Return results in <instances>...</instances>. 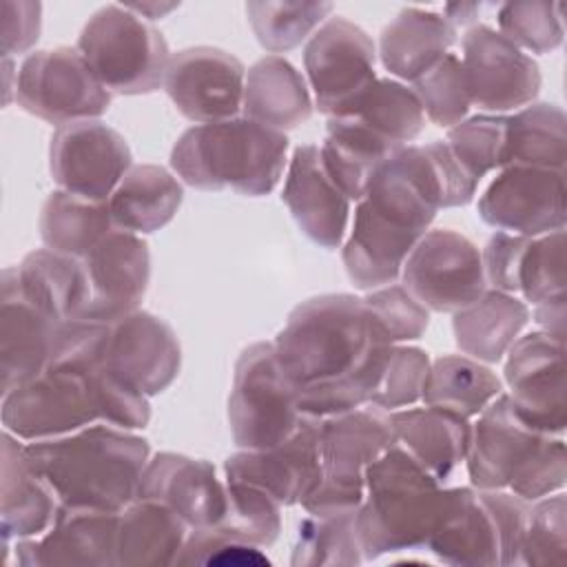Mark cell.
Returning <instances> with one entry per match:
<instances>
[{
    "instance_id": "1",
    "label": "cell",
    "mask_w": 567,
    "mask_h": 567,
    "mask_svg": "<svg viewBox=\"0 0 567 567\" xmlns=\"http://www.w3.org/2000/svg\"><path fill=\"white\" fill-rule=\"evenodd\" d=\"M272 346L299 410L317 419L368 405L392 348L363 299L346 292L301 301Z\"/></svg>"
},
{
    "instance_id": "2",
    "label": "cell",
    "mask_w": 567,
    "mask_h": 567,
    "mask_svg": "<svg viewBox=\"0 0 567 567\" xmlns=\"http://www.w3.org/2000/svg\"><path fill=\"white\" fill-rule=\"evenodd\" d=\"M24 458L62 507L122 512L137 498L151 447L131 430L93 423L66 436L24 443Z\"/></svg>"
},
{
    "instance_id": "3",
    "label": "cell",
    "mask_w": 567,
    "mask_h": 567,
    "mask_svg": "<svg viewBox=\"0 0 567 567\" xmlns=\"http://www.w3.org/2000/svg\"><path fill=\"white\" fill-rule=\"evenodd\" d=\"M288 137L248 117L186 128L171 151L177 177L197 190L268 195L286 168Z\"/></svg>"
},
{
    "instance_id": "4",
    "label": "cell",
    "mask_w": 567,
    "mask_h": 567,
    "mask_svg": "<svg viewBox=\"0 0 567 567\" xmlns=\"http://www.w3.org/2000/svg\"><path fill=\"white\" fill-rule=\"evenodd\" d=\"M445 487L403 447L390 445L365 467V496L357 509L363 556L419 551L439 520Z\"/></svg>"
},
{
    "instance_id": "5",
    "label": "cell",
    "mask_w": 567,
    "mask_h": 567,
    "mask_svg": "<svg viewBox=\"0 0 567 567\" xmlns=\"http://www.w3.org/2000/svg\"><path fill=\"white\" fill-rule=\"evenodd\" d=\"M527 509L529 503L514 492L447 487L425 549L458 567L520 565Z\"/></svg>"
},
{
    "instance_id": "6",
    "label": "cell",
    "mask_w": 567,
    "mask_h": 567,
    "mask_svg": "<svg viewBox=\"0 0 567 567\" xmlns=\"http://www.w3.org/2000/svg\"><path fill=\"white\" fill-rule=\"evenodd\" d=\"M75 49L111 95H146L164 86L168 44L153 24L124 4L97 9Z\"/></svg>"
},
{
    "instance_id": "7",
    "label": "cell",
    "mask_w": 567,
    "mask_h": 567,
    "mask_svg": "<svg viewBox=\"0 0 567 567\" xmlns=\"http://www.w3.org/2000/svg\"><path fill=\"white\" fill-rule=\"evenodd\" d=\"M390 445H394L390 412L372 403L321 419V481L301 503L306 514L359 509L365 496V467Z\"/></svg>"
},
{
    "instance_id": "8",
    "label": "cell",
    "mask_w": 567,
    "mask_h": 567,
    "mask_svg": "<svg viewBox=\"0 0 567 567\" xmlns=\"http://www.w3.org/2000/svg\"><path fill=\"white\" fill-rule=\"evenodd\" d=\"M306 414L275 354V346H248L233 374L228 394V425L239 450H266L286 441Z\"/></svg>"
},
{
    "instance_id": "9",
    "label": "cell",
    "mask_w": 567,
    "mask_h": 567,
    "mask_svg": "<svg viewBox=\"0 0 567 567\" xmlns=\"http://www.w3.org/2000/svg\"><path fill=\"white\" fill-rule=\"evenodd\" d=\"M111 97L80 51L71 47L35 51L16 73V102L55 126L97 120L109 111Z\"/></svg>"
},
{
    "instance_id": "10",
    "label": "cell",
    "mask_w": 567,
    "mask_h": 567,
    "mask_svg": "<svg viewBox=\"0 0 567 567\" xmlns=\"http://www.w3.org/2000/svg\"><path fill=\"white\" fill-rule=\"evenodd\" d=\"M377 49L354 22L328 18L303 49V69L315 93V106L328 117H343L377 80Z\"/></svg>"
},
{
    "instance_id": "11",
    "label": "cell",
    "mask_w": 567,
    "mask_h": 567,
    "mask_svg": "<svg viewBox=\"0 0 567 567\" xmlns=\"http://www.w3.org/2000/svg\"><path fill=\"white\" fill-rule=\"evenodd\" d=\"M401 279L430 312L454 315L487 290L481 250L452 228L427 230L408 255Z\"/></svg>"
},
{
    "instance_id": "12",
    "label": "cell",
    "mask_w": 567,
    "mask_h": 567,
    "mask_svg": "<svg viewBox=\"0 0 567 567\" xmlns=\"http://www.w3.org/2000/svg\"><path fill=\"white\" fill-rule=\"evenodd\" d=\"M507 396L516 414L534 430L563 436L567 427L565 341L536 330L518 337L505 361Z\"/></svg>"
},
{
    "instance_id": "13",
    "label": "cell",
    "mask_w": 567,
    "mask_h": 567,
    "mask_svg": "<svg viewBox=\"0 0 567 567\" xmlns=\"http://www.w3.org/2000/svg\"><path fill=\"white\" fill-rule=\"evenodd\" d=\"M131 166L128 142L100 120L71 122L51 135L49 171L60 190L109 202Z\"/></svg>"
},
{
    "instance_id": "14",
    "label": "cell",
    "mask_w": 567,
    "mask_h": 567,
    "mask_svg": "<svg viewBox=\"0 0 567 567\" xmlns=\"http://www.w3.org/2000/svg\"><path fill=\"white\" fill-rule=\"evenodd\" d=\"M565 171L512 164L481 195L478 217L501 233L540 237L565 230Z\"/></svg>"
},
{
    "instance_id": "15",
    "label": "cell",
    "mask_w": 567,
    "mask_h": 567,
    "mask_svg": "<svg viewBox=\"0 0 567 567\" xmlns=\"http://www.w3.org/2000/svg\"><path fill=\"white\" fill-rule=\"evenodd\" d=\"M461 66L472 106L505 113L532 104L540 91V69L487 24L472 27L461 40Z\"/></svg>"
},
{
    "instance_id": "16",
    "label": "cell",
    "mask_w": 567,
    "mask_h": 567,
    "mask_svg": "<svg viewBox=\"0 0 567 567\" xmlns=\"http://www.w3.org/2000/svg\"><path fill=\"white\" fill-rule=\"evenodd\" d=\"M244 64L215 47H190L173 53L164 78L171 102L195 124L237 117L244 104Z\"/></svg>"
},
{
    "instance_id": "17",
    "label": "cell",
    "mask_w": 567,
    "mask_h": 567,
    "mask_svg": "<svg viewBox=\"0 0 567 567\" xmlns=\"http://www.w3.org/2000/svg\"><path fill=\"white\" fill-rule=\"evenodd\" d=\"M104 365L144 396L162 394L177 379L182 348L173 328L153 312L135 310L106 328Z\"/></svg>"
},
{
    "instance_id": "18",
    "label": "cell",
    "mask_w": 567,
    "mask_h": 567,
    "mask_svg": "<svg viewBox=\"0 0 567 567\" xmlns=\"http://www.w3.org/2000/svg\"><path fill=\"white\" fill-rule=\"evenodd\" d=\"M82 266L89 292L82 319L111 323L140 310L151 281V252L140 235L113 228Z\"/></svg>"
},
{
    "instance_id": "19",
    "label": "cell",
    "mask_w": 567,
    "mask_h": 567,
    "mask_svg": "<svg viewBox=\"0 0 567 567\" xmlns=\"http://www.w3.org/2000/svg\"><path fill=\"white\" fill-rule=\"evenodd\" d=\"M321 419L303 416L299 427L279 445L239 450L224 463L226 481H244L266 489L281 507L303 503L321 481Z\"/></svg>"
},
{
    "instance_id": "20",
    "label": "cell",
    "mask_w": 567,
    "mask_h": 567,
    "mask_svg": "<svg viewBox=\"0 0 567 567\" xmlns=\"http://www.w3.org/2000/svg\"><path fill=\"white\" fill-rule=\"evenodd\" d=\"M120 512L60 507L53 525L35 538L16 540L22 567H117Z\"/></svg>"
},
{
    "instance_id": "21",
    "label": "cell",
    "mask_w": 567,
    "mask_h": 567,
    "mask_svg": "<svg viewBox=\"0 0 567 567\" xmlns=\"http://www.w3.org/2000/svg\"><path fill=\"white\" fill-rule=\"evenodd\" d=\"M547 436L525 423L509 396L501 392L472 423L465 454L470 485L474 489H505Z\"/></svg>"
},
{
    "instance_id": "22",
    "label": "cell",
    "mask_w": 567,
    "mask_h": 567,
    "mask_svg": "<svg viewBox=\"0 0 567 567\" xmlns=\"http://www.w3.org/2000/svg\"><path fill=\"white\" fill-rule=\"evenodd\" d=\"M137 496L166 505L190 529L219 525L226 514V483L217 478L215 467L175 452L148 458Z\"/></svg>"
},
{
    "instance_id": "23",
    "label": "cell",
    "mask_w": 567,
    "mask_h": 567,
    "mask_svg": "<svg viewBox=\"0 0 567 567\" xmlns=\"http://www.w3.org/2000/svg\"><path fill=\"white\" fill-rule=\"evenodd\" d=\"M281 202L312 244L326 250L339 248L348 230L350 199L326 173L319 146L303 144L295 148Z\"/></svg>"
},
{
    "instance_id": "24",
    "label": "cell",
    "mask_w": 567,
    "mask_h": 567,
    "mask_svg": "<svg viewBox=\"0 0 567 567\" xmlns=\"http://www.w3.org/2000/svg\"><path fill=\"white\" fill-rule=\"evenodd\" d=\"M0 284V377L7 394L44 372L60 323L22 297L16 266L2 270Z\"/></svg>"
},
{
    "instance_id": "25",
    "label": "cell",
    "mask_w": 567,
    "mask_h": 567,
    "mask_svg": "<svg viewBox=\"0 0 567 567\" xmlns=\"http://www.w3.org/2000/svg\"><path fill=\"white\" fill-rule=\"evenodd\" d=\"M421 237V233L385 217L359 199L352 230L341 250L348 279L359 290H374L394 284Z\"/></svg>"
},
{
    "instance_id": "26",
    "label": "cell",
    "mask_w": 567,
    "mask_h": 567,
    "mask_svg": "<svg viewBox=\"0 0 567 567\" xmlns=\"http://www.w3.org/2000/svg\"><path fill=\"white\" fill-rule=\"evenodd\" d=\"M0 534L2 543L42 536L60 512L53 489L29 467L24 445L4 430L0 472Z\"/></svg>"
},
{
    "instance_id": "27",
    "label": "cell",
    "mask_w": 567,
    "mask_h": 567,
    "mask_svg": "<svg viewBox=\"0 0 567 567\" xmlns=\"http://www.w3.org/2000/svg\"><path fill=\"white\" fill-rule=\"evenodd\" d=\"M454 42L456 29L443 13L405 7L383 27L379 58L392 75L414 82L443 60Z\"/></svg>"
},
{
    "instance_id": "28",
    "label": "cell",
    "mask_w": 567,
    "mask_h": 567,
    "mask_svg": "<svg viewBox=\"0 0 567 567\" xmlns=\"http://www.w3.org/2000/svg\"><path fill=\"white\" fill-rule=\"evenodd\" d=\"M394 443L403 447L441 485L465 463L472 425L434 408H403L390 412Z\"/></svg>"
},
{
    "instance_id": "29",
    "label": "cell",
    "mask_w": 567,
    "mask_h": 567,
    "mask_svg": "<svg viewBox=\"0 0 567 567\" xmlns=\"http://www.w3.org/2000/svg\"><path fill=\"white\" fill-rule=\"evenodd\" d=\"M312 109L310 89L290 60L266 55L246 71L244 117L284 133L306 124Z\"/></svg>"
},
{
    "instance_id": "30",
    "label": "cell",
    "mask_w": 567,
    "mask_h": 567,
    "mask_svg": "<svg viewBox=\"0 0 567 567\" xmlns=\"http://www.w3.org/2000/svg\"><path fill=\"white\" fill-rule=\"evenodd\" d=\"M529 321V306L516 295L487 288L476 301L454 312L458 350L481 363H498Z\"/></svg>"
},
{
    "instance_id": "31",
    "label": "cell",
    "mask_w": 567,
    "mask_h": 567,
    "mask_svg": "<svg viewBox=\"0 0 567 567\" xmlns=\"http://www.w3.org/2000/svg\"><path fill=\"white\" fill-rule=\"evenodd\" d=\"M190 527L166 505L135 498L120 512L117 567L175 565Z\"/></svg>"
},
{
    "instance_id": "32",
    "label": "cell",
    "mask_w": 567,
    "mask_h": 567,
    "mask_svg": "<svg viewBox=\"0 0 567 567\" xmlns=\"http://www.w3.org/2000/svg\"><path fill=\"white\" fill-rule=\"evenodd\" d=\"M16 272L22 297L53 321L84 317L89 292L82 259L40 248L29 252Z\"/></svg>"
},
{
    "instance_id": "33",
    "label": "cell",
    "mask_w": 567,
    "mask_h": 567,
    "mask_svg": "<svg viewBox=\"0 0 567 567\" xmlns=\"http://www.w3.org/2000/svg\"><path fill=\"white\" fill-rule=\"evenodd\" d=\"M184 199L179 179L157 164L131 166L109 199L117 230L146 235L164 228Z\"/></svg>"
},
{
    "instance_id": "34",
    "label": "cell",
    "mask_w": 567,
    "mask_h": 567,
    "mask_svg": "<svg viewBox=\"0 0 567 567\" xmlns=\"http://www.w3.org/2000/svg\"><path fill=\"white\" fill-rule=\"evenodd\" d=\"M396 148L401 146L372 133L354 117H328L319 155L326 173L341 193L350 202H359L374 168Z\"/></svg>"
},
{
    "instance_id": "35",
    "label": "cell",
    "mask_w": 567,
    "mask_h": 567,
    "mask_svg": "<svg viewBox=\"0 0 567 567\" xmlns=\"http://www.w3.org/2000/svg\"><path fill=\"white\" fill-rule=\"evenodd\" d=\"M501 392L503 381L485 363L465 354H443L430 363L421 401L427 408L470 421Z\"/></svg>"
},
{
    "instance_id": "36",
    "label": "cell",
    "mask_w": 567,
    "mask_h": 567,
    "mask_svg": "<svg viewBox=\"0 0 567 567\" xmlns=\"http://www.w3.org/2000/svg\"><path fill=\"white\" fill-rule=\"evenodd\" d=\"M38 228L49 250L82 259L115 226L109 202H93L58 188L44 199Z\"/></svg>"
},
{
    "instance_id": "37",
    "label": "cell",
    "mask_w": 567,
    "mask_h": 567,
    "mask_svg": "<svg viewBox=\"0 0 567 567\" xmlns=\"http://www.w3.org/2000/svg\"><path fill=\"white\" fill-rule=\"evenodd\" d=\"M565 162L567 117L558 104L532 102L507 117L505 166L520 164L565 171Z\"/></svg>"
},
{
    "instance_id": "38",
    "label": "cell",
    "mask_w": 567,
    "mask_h": 567,
    "mask_svg": "<svg viewBox=\"0 0 567 567\" xmlns=\"http://www.w3.org/2000/svg\"><path fill=\"white\" fill-rule=\"evenodd\" d=\"M343 117L359 120L396 146L416 140L425 128V113L414 89L392 78H377Z\"/></svg>"
},
{
    "instance_id": "39",
    "label": "cell",
    "mask_w": 567,
    "mask_h": 567,
    "mask_svg": "<svg viewBox=\"0 0 567 567\" xmlns=\"http://www.w3.org/2000/svg\"><path fill=\"white\" fill-rule=\"evenodd\" d=\"M365 563L357 529V509L308 514L297 527L292 567H357Z\"/></svg>"
},
{
    "instance_id": "40",
    "label": "cell",
    "mask_w": 567,
    "mask_h": 567,
    "mask_svg": "<svg viewBox=\"0 0 567 567\" xmlns=\"http://www.w3.org/2000/svg\"><path fill=\"white\" fill-rule=\"evenodd\" d=\"M332 2H248L246 16L257 42L286 53L310 38L332 13Z\"/></svg>"
},
{
    "instance_id": "41",
    "label": "cell",
    "mask_w": 567,
    "mask_h": 567,
    "mask_svg": "<svg viewBox=\"0 0 567 567\" xmlns=\"http://www.w3.org/2000/svg\"><path fill=\"white\" fill-rule=\"evenodd\" d=\"M217 527L244 543L268 547L281 532V505L252 483L226 481V514Z\"/></svg>"
},
{
    "instance_id": "42",
    "label": "cell",
    "mask_w": 567,
    "mask_h": 567,
    "mask_svg": "<svg viewBox=\"0 0 567 567\" xmlns=\"http://www.w3.org/2000/svg\"><path fill=\"white\" fill-rule=\"evenodd\" d=\"M498 33L520 51L549 53L563 44V4L547 0H518L501 4Z\"/></svg>"
},
{
    "instance_id": "43",
    "label": "cell",
    "mask_w": 567,
    "mask_h": 567,
    "mask_svg": "<svg viewBox=\"0 0 567 567\" xmlns=\"http://www.w3.org/2000/svg\"><path fill=\"white\" fill-rule=\"evenodd\" d=\"M567 558V496L554 492L529 503L523 538L520 565H560Z\"/></svg>"
},
{
    "instance_id": "44",
    "label": "cell",
    "mask_w": 567,
    "mask_h": 567,
    "mask_svg": "<svg viewBox=\"0 0 567 567\" xmlns=\"http://www.w3.org/2000/svg\"><path fill=\"white\" fill-rule=\"evenodd\" d=\"M507 115H474L452 126L447 146L461 166L481 182L487 173L505 166Z\"/></svg>"
},
{
    "instance_id": "45",
    "label": "cell",
    "mask_w": 567,
    "mask_h": 567,
    "mask_svg": "<svg viewBox=\"0 0 567 567\" xmlns=\"http://www.w3.org/2000/svg\"><path fill=\"white\" fill-rule=\"evenodd\" d=\"M412 84L423 113L432 124L452 128L467 117L472 102L458 55L447 53Z\"/></svg>"
},
{
    "instance_id": "46",
    "label": "cell",
    "mask_w": 567,
    "mask_h": 567,
    "mask_svg": "<svg viewBox=\"0 0 567 567\" xmlns=\"http://www.w3.org/2000/svg\"><path fill=\"white\" fill-rule=\"evenodd\" d=\"M518 292L532 306L567 297L565 230L532 237L518 268Z\"/></svg>"
},
{
    "instance_id": "47",
    "label": "cell",
    "mask_w": 567,
    "mask_h": 567,
    "mask_svg": "<svg viewBox=\"0 0 567 567\" xmlns=\"http://www.w3.org/2000/svg\"><path fill=\"white\" fill-rule=\"evenodd\" d=\"M368 315L381 334V339L390 346L414 341L423 337L430 326V310L421 306L403 284H388L370 290L361 297Z\"/></svg>"
},
{
    "instance_id": "48",
    "label": "cell",
    "mask_w": 567,
    "mask_h": 567,
    "mask_svg": "<svg viewBox=\"0 0 567 567\" xmlns=\"http://www.w3.org/2000/svg\"><path fill=\"white\" fill-rule=\"evenodd\" d=\"M430 363L427 352L421 348L392 346L370 403L385 412L414 405L423 396Z\"/></svg>"
},
{
    "instance_id": "49",
    "label": "cell",
    "mask_w": 567,
    "mask_h": 567,
    "mask_svg": "<svg viewBox=\"0 0 567 567\" xmlns=\"http://www.w3.org/2000/svg\"><path fill=\"white\" fill-rule=\"evenodd\" d=\"M266 554L257 545L244 543L221 527H195L188 532V538L177 556L175 565H206V567H252L268 565Z\"/></svg>"
},
{
    "instance_id": "50",
    "label": "cell",
    "mask_w": 567,
    "mask_h": 567,
    "mask_svg": "<svg viewBox=\"0 0 567 567\" xmlns=\"http://www.w3.org/2000/svg\"><path fill=\"white\" fill-rule=\"evenodd\" d=\"M567 481V452L563 436H547L516 470L509 489L527 503L560 492Z\"/></svg>"
},
{
    "instance_id": "51",
    "label": "cell",
    "mask_w": 567,
    "mask_h": 567,
    "mask_svg": "<svg viewBox=\"0 0 567 567\" xmlns=\"http://www.w3.org/2000/svg\"><path fill=\"white\" fill-rule=\"evenodd\" d=\"M529 241H532V237L509 235V233H501V230H496L487 239V244L481 252L487 286H492L494 290H501V292H509V295L518 292V268H520V261H523V255H525Z\"/></svg>"
},
{
    "instance_id": "52",
    "label": "cell",
    "mask_w": 567,
    "mask_h": 567,
    "mask_svg": "<svg viewBox=\"0 0 567 567\" xmlns=\"http://www.w3.org/2000/svg\"><path fill=\"white\" fill-rule=\"evenodd\" d=\"M2 58L27 53L40 38L42 4L27 0H2Z\"/></svg>"
},
{
    "instance_id": "53",
    "label": "cell",
    "mask_w": 567,
    "mask_h": 567,
    "mask_svg": "<svg viewBox=\"0 0 567 567\" xmlns=\"http://www.w3.org/2000/svg\"><path fill=\"white\" fill-rule=\"evenodd\" d=\"M565 301L567 297H560V299H549L534 306V321L538 323V328L560 341H565V315H567Z\"/></svg>"
},
{
    "instance_id": "54",
    "label": "cell",
    "mask_w": 567,
    "mask_h": 567,
    "mask_svg": "<svg viewBox=\"0 0 567 567\" xmlns=\"http://www.w3.org/2000/svg\"><path fill=\"white\" fill-rule=\"evenodd\" d=\"M481 11V4H465V2H454V4H445L443 7V16L447 18V22L458 29V27H465L470 22H474L476 13Z\"/></svg>"
},
{
    "instance_id": "55",
    "label": "cell",
    "mask_w": 567,
    "mask_h": 567,
    "mask_svg": "<svg viewBox=\"0 0 567 567\" xmlns=\"http://www.w3.org/2000/svg\"><path fill=\"white\" fill-rule=\"evenodd\" d=\"M126 9H131L133 13H142L144 18H151V20H157V18H164L168 11L177 9L175 2H168V4H157V2H142V4H124Z\"/></svg>"
}]
</instances>
